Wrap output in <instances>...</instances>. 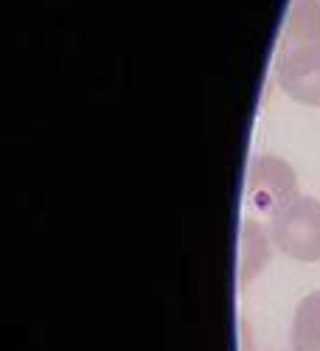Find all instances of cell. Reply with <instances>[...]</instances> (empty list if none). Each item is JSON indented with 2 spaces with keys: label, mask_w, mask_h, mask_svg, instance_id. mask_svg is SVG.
<instances>
[{
  "label": "cell",
  "mask_w": 320,
  "mask_h": 351,
  "mask_svg": "<svg viewBox=\"0 0 320 351\" xmlns=\"http://www.w3.org/2000/svg\"><path fill=\"white\" fill-rule=\"evenodd\" d=\"M270 237L289 258L320 261V199H289L270 217Z\"/></svg>",
  "instance_id": "obj_1"
},
{
  "label": "cell",
  "mask_w": 320,
  "mask_h": 351,
  "mask_svg": "<svg viewBox=\"0 0 320 351\" xmlns=\"http://www.w3.org/2000/svg\"><path fill=\"white\" fill-rule=\"evenodd\" d=\"M298 197V183H295V171L289 169L284 160L270 158V155H258L250 163L247 174V202L253 211H270V217L286 206L289 199Z\"/></svg>",
  "instance_id": "obj_2"
},
{
  "label": "cell",
  "mask_w": 320,
  "mask_h": 351,
  "mask_svg": "<svg viewBox=\"0 0 320 351\" xmlns=\"http://www.w3.org/2000/svg\"><path fill=\"white\" fill-rule=\"evenodd\" d=\"M275 82L289 99L320 107V45L278 51Z\"/></svg>",
  "instance_id": "obj_3"
},
{
  "label": "cell",
  "mask_w": 320,
  "mask_h": 351,
  "mask_svg": "<svg viewBox=\"0 0 320 351\" xmlns=\"http://www.w3.org/2000/svg\"><path fill=\"white\" fill-rule=\"evenodd\" d=\"M312 45H320V0H293L281 37V51Z\"/></svg>",
  "instance_id": "obj_4"
},
{
  "label": "cell",
  "mask_w": 320,
  "mask_h": 351,
  "mask_svg": "<svg viewBox=\"0 0 320 351\" xmlns=\"http://www.w3.org/2000/svg\"><path fill=\"white\" fill-rule=\"evenodd\" d=\"M289 340L293 351H320V289L298 304Z\"/></svg>",
  "instance_id": "obj_5"
},
{
  "label": "cell",
  "mask_w": 320,
  "mask_h": 351,
  "mask_svg": "<svg viewBox=\"0 0 320 351\" xmlns=\"http://www.w3.org/2000/svg\"><path fill=\"white\" fill-rule=\"evenodd\" d=\"M242 281H247L267 258V239L261 228L256 225V219H247L242 228Z\"/></svg>",
  "instance_id": "obj_6"
}]
</instances>
